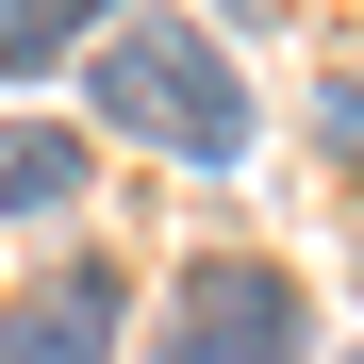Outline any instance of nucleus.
Wrapping results in <instances>:
<instances>
[{"label":"nucleus","instance_id":"obj_2","mask_svg":"<svg viewBox=\"0 0 364 364\" xmlns=\"http://www.w3.org/2000/svg\"><path fill=\"white\" fill-rule=\"evenodd\" d=\"M166 364H298V282L282 265H182Z\"/></svg>","mask_w":364,"mask_h":364},{"label":"nucleus","instance_id":"obj_4","mask_svg":"<svg viewBox=\"0 0 364 364\" xmlns=\"http://www.w3.org/2000/svg\"><path fill=\"white\" fill-rule=\"evenodd\" d=\"M67 199H83V133L0 116V215H67Z\"/></svg>","mask_w":364,"mask_h":364},{"label":"nucleus","instance_id":"obj_6","mask_svg":"<svg viewBox=\"0 0 364 364\" xmlns=\"http://www.w3.org/2000/svg\"><path fill=\"white\" fill-rule=\"evenodd\" d=\"M315 133H331V149H348V166H364V67H348V83H331V100H315Z\"/></svg>","mask_w":364,"mask_h":364},{"label":"nucleus","instance_id":"obj_5","mask_svg":"<svg viewBox=\"0 0 364 364\" xmlns=\"http://www.w3.org/2000/svg\"><path fill=\"white\" fill-rule=\"evenodd\" d=\"M67 50H83V17H67V0H17V17H0V67H17V83H50Z\"/></svg>","mask_w":364,"mask_h":364},{"label":"nucleus","instance_id":"obj_1","mask_svg":"<svg viewBox=\"0 0 364 364\" xmlns=\"http://www.w3.org/2000/svg\"><path fill=\"white\" fill-rule=\"evenodd\" d=\"M83 100H100V133L182 149V166H232V149H249V83H232V50H215L199 17H133V33H100Z\"/></svg>","mask_w":364,"mask_h":364},{"label":"nucleus","instance_id":"obj_3","mask_svg":"<svg viewBox=\"0 0 364 364\" xmlns=\"http://www.w3.org/2000/svg\"><path fill=\"white\" fill-rule=\"evenodd\" d=\"M100 348H116V265H50L0 315V364H100Z\"/></svg>","mask_w":364,"mask_h":364}]
</instances>
